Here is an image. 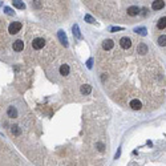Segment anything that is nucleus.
I'll list each match as a JSON object with an SVG mask.
<instances>
[{
  "instance_id": "obj_1",
  "label": "nucleus",
  "mask_w": 166,
  "mask_h": 166,
  "mask_svg": "<svg viewBox=\"0 0 166 166\" xmlns=\"http://www.w3.org/2000/svg\"><path fill=\"white\" fill-rule=\"evenodd\" d=\"M31 45L35 51H40V49H43L44 47H45V40H44L43 37H36V39H33V41L31 43Z\"/></svg>"
},
{
  "instance_id": "obj_2",
  "label": "nucleus",
  "mask_w": 166,
  "mask_h": 166,
  "mask_svg": "<svg viewBox=\"0 0 166 166\" xmlns=\"http://www.w3.org/2000/svg\"><path fill=\"white\" fill-rule=\"evenodd\" d=\"M20 29H21V23H19V21H13V23H11V25L8 28L11 35H16L17 32H20Z\"/></svg>"
},
{
  "instance_id": "obj_3",
  "label": "nucleus",
  "mask_w": 166,
  "mask_h": 166,
  "mask_svg": "<svg viewBox=\"0 0 166 166\" xmlns=\"http://www.w3.org/2000/svg\"><path fill=\"white\" fill-rule=\"evenodd\" d=\"M120 45H121V48H124V49H129L132 47V40L129 37H122L120 40Z\"/></svg>"
},
{
  "instance_id": "obj_4",
  "label": "nucleus",
  "mask_w": 166,
  "mask_h": 166,
  "mask_svg": "<svg viewBox=\"0 0 166 166\" xmlns=\"http://www.w3.org/2000/svg\"><path fill=\"white\" fill-rule=\"evenodd\" d=\"M129 106H130L133 110H140V109L142 108V104H141V101H140V100L134 98V100H132V101H130Z\"/></svg>"
},
{
  "instance_id": "obj_5",
  "label": "nucleus",
  "mask_w": 166,
  "mask_h": 166,
  "mask_svg": "<svg viewBox=\"0 0 166 166\" xmlns=\"http://www.w3.org/2000/svg\"><path fill=\"white\" fill-rule=\"evenodd\" d=\"M57 35H59V39H60V41H61L63 45H64V47H68V39H66L65 32H64V31H59Z\"/></svg>"
},
{
  "instance_id": "obj_6",
  "label": "nucleus",
  "mask_w": 166,
  "mask_h": 166,
  "mask_svg": "<svg viewBox=\"0 0 166 166\" xmlns=\"http://www.w3.org/2000/svg\"><path fill=\"white\" fill-rule=\"evenodd\" d=\"M12 48H13L15 52H21V51H23V48H24V43L21 41V40H16V41L13 43Z\"/></svg>"
},
{
  "instance_id": "obj_7",
  "label": "nucleus",
  "mask_w": 166,
  "mask_h": 166,
  "mask_svg": "<svg viewBox=\"0 0 166 166\" xmlns=\"http://www.w3.org/2000/svg\"><path fill=\"white\" fill-rule=\"evenodd\" d=\"M113 47H114V43H113V40H110V39L104 40V43H102V48H104L105 51H110Z\"/></svg>"
},
{
  "instance_id": "obj_8",
  "label": "nucleus",
  "mask_w": 166,
  "mask_h": 166,
  "mask_svg": "<svg viewBox=\"0 0 166 166\" xmlns=\"http://www.w3.org/2000/svg\"><path fill=\"white\" fill-rule=\"evenodd\" d=\"M163 5H165L163 0H154L151 7H153V9H154V11H160V9H162V8H163Z\"/></svg>"
},
{
  "instance_id": "obj_9",
  "label": "nucleus",
  "mask_w": 166,
  "mask_h": 166,
  "mask_svg": "<svg viewBox=\"0 0 166 166\" xmlns=\"http://www.w3.org/2000/svg\"><path fill=\"white\" fill-rule=\"evenodd\" d=\"M7 114H8V117H11V118H16V117H17V110H16V108H15V106H9L8 110H7Z\"/></svg>"
},
{
  "instance_id": "obj_10",
  "label": "nucleus",
  "mask_w": 166,
  "mask_h": 166,
  "mask_svg": "<svg viewBox=\"0 0 166 166\" xmlns=\"http://www.w3.org/2000/svg\"><path fill=\"white\" fill-rule=\"evenodd\" d=\"M60 74L61 76H68L69 74V65L68 64H61V66H60Z\"/></svg>"
},
{
  "instance_id": "obj_11",
  "label": "nucleus",
  "mask_w": 166,
  "mask_h": 166,
  "mask_svg": "<svg viewBox=\"0 0 166 166\" xmlns=\"http://www.w3.org/2000/svg\"><path fill=\"white\" fill-rule=\"evenodd\" d=\"M137 52H138L140 54H145V53H148V45H146V44H143V43L138 44Z\"/></svg>"
},
{
  "instance_id": "obj_12",
  "label": "nucleus",
  "mask_w": 166,
  "mask_h": 166,
  "mask_svg": "<svg viewBox=\"0 0 166 166\" xmlns=\"http://www.w3.org/2000/svg\"><path fill=\"white\" fill-rule=\"evenodd\" d=\"M138 13H140L138 7H129L128 8V15L129 16H137Z\"/></svg>"
},
{
  "instance_id": "obj_13",
  "label": "nucleus",
  "mask_w": 166,
  "mask_h": 166,
  "mask_svg": "<svg viewBox=\"0 0 166 166\" xmlns=\"http://www.w3.org/2000/svg\"><path fill=\"white\" fill-rule=\"evenodd\" d=\"M81 93L82 94H85V96H88V94H91V92H92V86L91 85H88V84H85V85H82L81 86Z\"/></svg>"
},
{
  "instance_id": "obj_14",
  "label": "nucleus",
  "mask_w": 166,
  "mask_h": 166,
  "mask_svg": "<svg viewBox=\"0 0 166 166\" xmlns=\"http://www.w3.org/2000/svg\"><path fill=\"white\" fill-rule=\"evenodd\" d=\"M11 132H12V134H13V136H16V137H19V136L21 134V130H20V128H19L17 125L11 126Z\"/></svg>"
},
{
  "instance_id": "obj_15",
  "label": "nucleus",
  "mask_w": 166,
  "mask_h": 166,
  "mask_svg": "<svg viewBox=\"0 0 166 166\" xmlns=\"http://www.w3.org/2000/svg\"><path fill=\"white\" fill-rule=\"evenodd\" d=\"M157 27L158 29H165L166 28V17H161L157 23Z\"/></svg>"
},
{
  "instance_id": "obj_16",
  "label": "nucleus",
  "mask_w": 166,
  "mask_h": 166,
  "mask_svg": "<svg viewBox=\"0 0 166 166\" xmlns=\"http://www.w3.org/2000/svg\"><path fill=\"white\" fill-rule=\"evenodd\" d=\"M13 2V5L16 7V8H19V9H25V4L21 2V0H12Z\"/></svg>"
},
{
  "instance_id": "obj_17",
  "label": "nucleus",
  "mask_w": 166,
  "mask_h": 166,
  "mask_svg": "<svg viewBox=\"0 0 166 166\" xmlns=\"http://www.w3.org/2000/svg\"><path fill=\"white\" fill-rule=\"evenodd\" d=\"M72 29H73V35H74L77 39H81V37H82L81 33H80V28H79V25H77V24H74Z\"/></svg>"
},
{
  "instance_id": "obj_18",
  "label": "nucleus",
  "mask_w": 166,
  "mask_h": 166,
  "mask_svg": "<svg viewBox=\"0 0 166 166\" xmlns=\"http://www.w3.org/2000/svg\"><path fill=\"white\" fill-rule=\"evenodd\" d=\"M158 45L166 47V35H162V36L158 37Z\"/></svg>"
},
{
  "instance_id": "obj_19",
  "label": "nucleus",
  "mask_w": 166,
  "mask_h": 166,
  "mask_svg": "<svg viewBox=\"0 0 166 166\" xmlns=\"http://www.w3.org/2000/svg\"><path fill=\"white\" fill-rule=\"evenodd\" d=\"M134 32L138 33V35H141V36H146V28H143V27H141V28H136Z\"/></svg>"
},
{
  "instance_id": "obj_20",
  "label": "nucleus",
  "mask_w": 166,
  "mask_h": 166,
  "mask_svg": "<svg viewBox=\"0 0 166 166\" xmlns=\"http://www.w3.org/2000/svg\"><path fill=\"white\" fill-rule=\"evenodd\" d=\"M85 21H88V23H91V24H93V23H96V20L91 16V15H85Z\"/></svg>"
},
{
  "instance_id": "obj_21",
  "label": "nucleus",
  "mask_w": 166,
  "mask_h": 166,
  "mask_svg": "<svg viewBox=\"0 0 166 166\" xmlns=\"http://www.w3.org/2000/svg\"><path fill=\"white\" fill-rule=\"evenodd\" d=\"M96 146H97L98 151H104V149H105V145H104L102 142H97V143H96Z\"/></svg>"
},
{
  "instance_id": "obj_22",
  "label": "nucleus",
  "mask_w": 166,
  "mask_h": 166,
  "mask_svg": "<svg viewBox=\"0 0 166 166\" xmlns=\"http://www.w3.org/2000/svg\"><path fill=\"white\" fill-rule=\"evenodd\" d=\"M33 7H35V8H40L41 7V2H40V0H33Z\"/></svg>"
},
{
  "instance_id": "obj_23",
  "label": "nucleus",
  "mask_w": 166,
  "mask_h": 166,
  "mask_svg": "<svg viewBox=\"0 0 166 166\" xmlns=\"http://www.w3.org/2000/svg\"><path fill=\"white\" fill-rule=\"evenodd\" d=\"M86 66H88V68H92V66H93V59H89V60H88V63H86Z\"/></svg>"
},
{
  "instance_id": "obj_24",
  "label": "nucleus",
  "mask_w": 166,
  "mask_h": 166,
  "mask_svg": "<svg viewBox=\"0 0 166 166\" xmlns=\"http://www.w3.org/2000/svg\"><path fill=\"white\" fill-rule=\"evenodd\" d=\"M4 11H5V13H8V15H13L12 9H11L9 7H5V8H4Z\"/></svg>"
},
{
  "instance_id": "obj_25",
  "label": "nucleus",
  "mask_w": 166,
  "mask_h": 166,
  "mask_svg": "<svg viewBox=\"0 0 166 166\" xmlns=\"http://www.w3.org/2000/svg\"><path fill=\"white\" fill-rule=\"evenodd\" d=\"M116 31H122V28L121 27H112L110 28V32H116Z\"/></svg>"
},
{
  "instance_id": "obj_26",
  "label": "nucleus",
  "mask_w": 166,
  "mask_h": 166,
  "mask_svg": "<svg viewBox=\"0 0 166 166\" xmlns=\"http://www.w3.org/2000/svg\"><path fill=\"white\" fill-rule=\"evenodd\" d=\"M120 154H121V150H118V151H117V154H116V160L120 157Z\"/></svg>"
}]
</instances>
